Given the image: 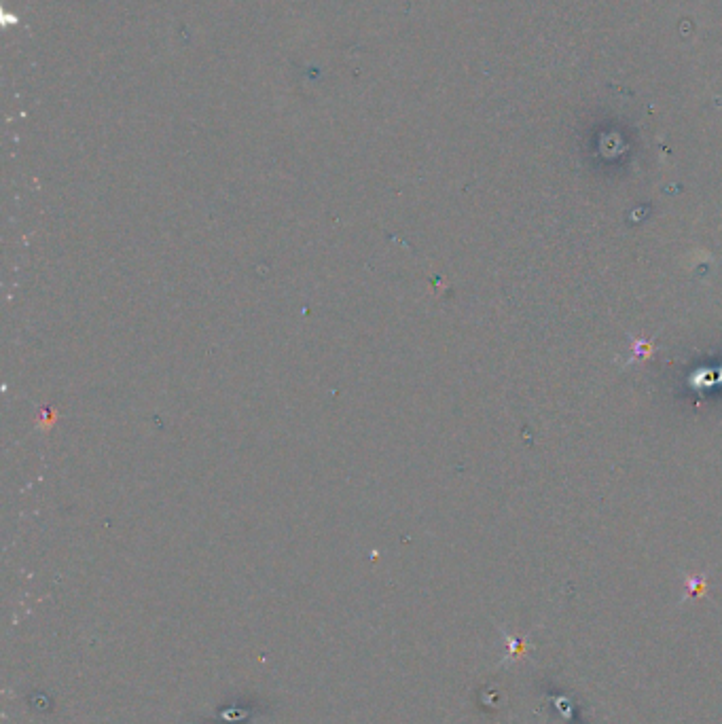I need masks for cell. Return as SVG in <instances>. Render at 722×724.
Returning <instances> with one entry per match:
<instances>
[{
	"instance_id": "cell-2",
	"label": "cell",
	"mask_w": 722,
	"mask_h": 724,
	"mask_svg": "<svg viewBox=\"0 0 722 724\" xmlns=\"http://www.w3.org/2000/svg\"><path fill=\"white\" fill-rule=\"evenodd\" d=\"M706 591H708L706 576H687V593H684V600H687V597L706 595Z\"/></svg>"
},
{
	"instance_id": "cell-1",
	"label": "cell",
	"mask_w": 722,
	"mask_h": 724,
	"mask_svg": "<svg viewBox=\"0 0 722 724\" xmlns=\"http://www.w3.org/2000/svg\"><path fill=\"white\" fill-rule=\"evenodd\" d=\"M631 356H629V362H636V360H646L651 358L653 352H655V346L651 339H644V337H636L631 339Z\"/></svg>"
}]
</instances>
